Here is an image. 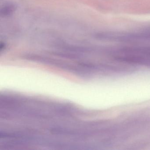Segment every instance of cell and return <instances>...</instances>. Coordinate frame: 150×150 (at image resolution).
<instances>
[{"instance_id": "1", "label": "cell", "mask_w": 150, "mask_h": 150, "mask_svg": "<svg viewBox=\"0 0 150 150\" xmlns=\"http://www.w3.org/2000/svg\"><path fill=\"white\" fill-rule=\"evenodd\" d=\"M17 8L16 5L12 2H7L2 6L0 10L1 16L4 18L11 16Z\"/></svg>"}]
</instances>
